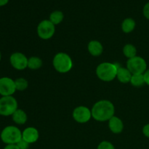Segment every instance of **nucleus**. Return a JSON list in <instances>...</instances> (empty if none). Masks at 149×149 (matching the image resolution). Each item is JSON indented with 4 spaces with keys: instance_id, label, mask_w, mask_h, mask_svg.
Listing matches in <instances>:
<instances>
[{
    "instance_id": "1",
    "label": "nucleus",
    "mask_w": 149,
    "mask_h": 149,
    "mask_svg": "<svg viewBox=\"0 0 149 149\" xmlns=\"http://www.w3.org/2000/svg\"><path fill=\"white\" fill-rule=\"evenodd\" d=\"M92 117L98 122L109 121L114 116L115 108L113 103L107 100H100L91 109Z\"/></svg>"
},
{
    "instance_id": "2",
    "label": "nucleus",
    "mask_w": 149,
    "mask_h": 149,
    "mask_svg": "<svg viewBox=\"0 0 149 149\" xmlns=\"http://www.w3.org/2000/svg\"><path fill=\"white\" fill-rule=\"evenodd\" d=\"M119 67L120 66L116 63L109 62L102 63L96 68V75L102 81H113L116 77L117 70Z\"/></svg>"
},
{
    "instance_id": "3",
    "label": "nucleus",
    "mask_w": 149,
    "mask_h": 149,
    "mask_svg": "<svg viewBox=\"0 0 149 149\" xmlns=\"http://www.w3.org/2000/svg\"><path fill=\"white\" fill-rule=\"evenodd\" d=\"M55 69L59 73H67L72 68L73 62L71 57L64 52H59L55 55L52 61Z\"/></svg>"
},
{
    "instance_id": "4",
    "label": "nucleus",
    "mask_w": 149,
    "mask_h": 149,
    "mask_svg": "<svg viewBox=\"0 0 149 149\" xmlns=\"http://www.w3.org/2000/svg\"><path fill=\"white\" fill-rule=\"evenodd\" d=\"M1 139L6 144H17L22 139V132L15 126H7L1 132Z\"/></svg>"
},
{
    "instance_id": "5",
    "label": "nucleus",
    "mask_w": 149,
    "mask_h": 149,
    "mask_svg": "<svg viewBox=\"0 0 149 149\" xmlns=\"http://www.w3.org/2000/svg\"><path fill=\"white\" fill-rule=\"evenodd\" d=\"M17 109V102L13 96H4L0 98V115L12 116Z\"/></svg>"
},
{
    "instance_id": "6",
    "label": "nucleus",
    "mask_w": 149,
    "mask_h": 149,
    "mask_svg": "<svg viewBox=\"0 0 149 149\" xmlns=\"http://www.w3.org/2000/svg\"><path fill=\"white\" fill-rule=\"evenodd\" d=\"M127 68L132 74H143L147 69V64L143 58L135 56L128 59Z\"/></svg>"
},
{
    "instance_id": "7",
    "label": "nucleus",
    "mask_w": 149,
    "mask_h": 149,
    "mask_svg": "<svg viewBox=\"0 0 149 149\" xmlns=\"http://www.w3.org/2000/svg\"><path fill=\"white\" fill-rule=\"evenodd\" d=\"M55 31V25L49 20L41 21L37 26V34L41 39H47L52 37Z\"/></svg>"
},
{
    "instance_id": "8",
    "label": "nucleus",
    "mask_w": 149,
    "mask_h": 149,
    "mask_svg": "<svg viewBox=\"0 0 149 149\" xmlns=\"http://www.w3.org/2000/svg\"><path fill=\"white\" fill-rule=\"evenodd\" d=\"M16 91L15 81L9 77L0 79V95L4 96H12Z\"/></svg>"
},
{
    "instance_id": "9",
    "label": "nucleus",
    "mask_w": 149,
    "mask_h": 149,
    "mask_svg": "<svg viewBox=\"0 0 149 149\" xmlns=\"http://www.w3.org/2000/svg\"><path fill=\"white\" fill-rule=\"evenodd\" d=\"M73 118L77 122L84 124L89 122L92 117L91 110L85 106H78L73 111Z\"/></svg>"
},
{
    "instance_id": "10",
    "label": "nucleus",
    "mask_w": 149,
    "mask_h": 149,
    "mask_svg": "<svg viewBox=\"0 0 149 149\" xmlns=\"http://www.w3.org/2000/svg\"><path fill=\"white\" fill-rule=\"evenodd\" d=\"M12 66L17 70H24L28 67V59L24 54L21 52H14L10 58Z\"/></svg>"
},
{
    "instance_id": "11",
    "label": "nucleus",
    "mask_w": 149,
    "mask_h": 149,
    "mask_svg": "<svg viewBox=\"0 0 149 149\" xmlns=\"http://www.w3.org/2000/svg\"><path fill=\"white\" fill-rule=\"evenodd\" d=\"M39 132L34 127H27L22 132V138L29 143H33L39 139Z\"/></svg>"
},
{
    "instance_id": "12",
    "label": "nucleus",
    "mask_w": 149,
    "mask_h": 149,
    "mask_svg": "<svg viewBox=\"0 0 149 149\" xmlns=\"http://www.w3.org/2000/svg\"><path fill=\"white\" fill-rule=\"evenodd\" d=\"M109 127L113 133H121L124 129L123 122L119 117L113 116L109 120Z\"/></svg>"
},
{
    "instance_id": "13",
    "label": "nucleus",
    "mask_w": 149,
    "mask_h": 149,
    "mask_svg": "<svg viewBox=\"0 0 149 149\" xmlns=\"http://www.w3.org/2000/svg\"><path fill=\"white\" fill-rule=\"evenodd\" d=\"M132 74L130 71L127 69V68H124V67H119L117 70V74H116V78L118 79L120 82L126 84V83L130 82L131 78H132Z\"/></svg>"
},
{
    "instance_id": "14",
    "label": "nucleus",
    "mask_w": 149,
    "mask_h": 149,
    "mask_svg": "<svg viewBox=\"0 0 149 149\" xmlns=\"http://www.w3.org/2000/svg\"><path fill=\"white\" fill-rule=\"evenodd\" d=\"M88 51L93 56H99L103 53V47L100 42L96 40H93L89 42Z\"/></svg>"
},
{
    "instance_id": "15",
    "label": "nucleus",
    "mask_w": 149,
    "mask_h": 149,
    "mask_svg": "<svg viewBox=\"0 0 149 149\" xmlns=\"http://www.w3.org/2000/svg\"><path fill=\"white\" fill-rule=\"evenodd\" d=\"M13 121L17 125H24L27 121V114L22 109H17L12 115Z\"/></svg>"
},
{
    "instance_id": "16",
    "label": "nucleus",
    "mask_w": 149,
    "mask_h": 149,
    "mask_svg": "<svg viewBox=\"0 0 149 149\" xmlns=\"http://www.w3.org/2000/svg\"><path fill=\"white\" fill-rule=\"evenodd\" d=\"M135 21L132 18H126L122 22V29L125 33H130L135 29Z\"/></svg>"
},
{
    "instance_id": "17",
    "label": "nucleus",
    "mask_w": 149,
    "mask_h": 149,
    "mask_svg": "<svg viewBox=\"0 0 149 149\" xmlns=\"http://www.w3.org/2000/svg\"><path fill=\"white\" fill-rule=\"evenodd\" d=\"M42 65V61L38 57H31L28 61V68L31 70H37Z\"/></svg>"
},
{
    "instance_id": "18",
    "label": "nucleus",
    "mask_w": 149,
    "mask_h": 149,
    "mask_svg": "<svg viewBox=\"0 0 149 149\" xmlns=\"http://www.w3.org/2000/svg\"><path fill=\"white\" fill-rule=\"evenodd\" d=\"M123 53L125 57H127L128 59H130V58L136 56L137 49L134 45H131V44H127L124 47Z\"/></svg>"
},
{
    "instance_id": "19",
    "label": "nucleus",
    "mask_w": 149,
    "mask_h": 149,
    "mask_svg": "<svg viewBox=\"0 0 149 149\" xmlns=\"http://www.w3.org/2000/svg\"><path fill=\"white\" fill-rule=\"evenodd\" d=\"M130 83L134 87H142L144 84H146L143 74H132Z\"/></svg>"
},
{
    "instance_id": "20",
    "label": "nucleus",
    "mask_w": 149,
    "mask_h": 149,
    "mask_svg": "<svg viewBox=\"0 0 149 149\" xmlns=\"http://www.w3.org/2000/svg\"><path fill=\"white\" fill-rule=\"evenodd\" d=\"M64 18L63 13L61 11H54L49 15V20L53 23L54 25H58L63 21Z\"/></svg>"
},
{
    "instance_id": "21",
    "label": "nucleus",
    "mask_w": 149,
    "mask_h": 149,
    "mask_svg": "<svg viewBox=\"0 0 149 149\" xmlns=\"http://www.w3.org/2000/svg\"><path fill=\"white\" fill-rule=\"evenodd\" d=\"M15 84L16 90H18V91H23L27 89L28 86H29L28 81L24 78H18L15 79Z\"/></svg>"
},
{
    "instance_id": "22",
    "label": "nucleus",
    "mask_w": 149,
    "mask_h": 149,
    "mask_svg": "<svg viewBox=\"0 0 149 149\" xmlns=\"http://www.w3.org/2000/svg\"><path fill=\"white\" fill-rule=\"evenodd\" d=\"M97 149H115L111 143L109 141H103L98 145Z\"/></svg>"
},
{
    "instance_id": "23",
    "label": "nucleus",
    "mask_w": 149,
    "mask_h": 149,
    "mask_svg": "<svg viewBox=\"0 0 149 149\" xmlns=\"http://www.w3.org/2000/svg\"><path fill=\"white\" fill-rule=\"evenodd\" d=\"M29 144L28 142H26V141L22 138L20 141L17 143V146H18V148L20 149H28L29 148Z\"/></svg>"
},
{
    "instance_id": "24",
    "label": "nucleus",
    "mask_w": 149,
    "mask_h": 149,
    "mask_svg": "<svg viewBox=\"0 0 149 149\" xmlns=\"http://www.w3.org/2000/svg\"><path fill=\"white\" fill-rule=\"evenodd\" d=\"M143 15L145 16L146 18L149 20V1L144 6L143 10Z\"/></svg>"
},
{
    "instance_id": "25",
    "label": "nucleus",
    "mask_w": 149,
    "mask_h": 149,
    "mask_svg": "<svg viewBox=\"0 0 149 149\" xmlns=\"http://www.w3.org/2000/svg\"><path fill=\"white\" fill-rule=\"evenodd\" d=\"M143 133L147 138H149V124L146 125L143 128Z\"/></svg>"
},
{
    "instance_id": "26",
    "label": "nucleus",
    "mask_w": 149,
    "mask_h": 149,
    "mask_svg": "<svg viewBox=\"0 0 149 149\" xmlns=\"http://www.w3.org/2000/svg\"><path fill=\"white\" fill-rule=\"evenodd\" d=\"M144 79H145V83L149 85V69L146 70V72L143 74Z\"/></svg>"
},
{
    "instance_id": "27",
    "label": "nucleus",
    "mask_w": 149,
    "mask_h": 149,
    "mask_svg": "<svg viewBox=\"0 0 149 149\" xmlns=\"http://www.w3.org/2000/svg\"><path fill=\"white\" fill-rule=\"evenodd\" d=\"M4 149H20L17 144H8L4 147Z\"/></svg>"
},
{
    "instance_id": "28",
    "label": "nucleus",
    "mask_w": 149,
    "mask_h": 149,
    "mask_svg": "<svg viewBox=\"0 0 149 149\" xmlns=\"http://www.w3.org/2000/svg\"><path fill=\"white\" fill-rule=\"evenodd\" d=\"M9 0H0V6H4L8 3Z\"/></svg>"
},
{
    "instance_id": "29",
    "label": "nucleus",
    "mask_w": 149,
    "mask_h": 149,
    "mask_svg": "<svg viewBox=\"0 0 149 149\" xmlns=\"http://www.w3.org/2000/svg\"><path fill=\"white\" fill-rule=\"evenodd\" d=\"M1 52H0V61H1Z\"/></svg>"
}]
</instances>
